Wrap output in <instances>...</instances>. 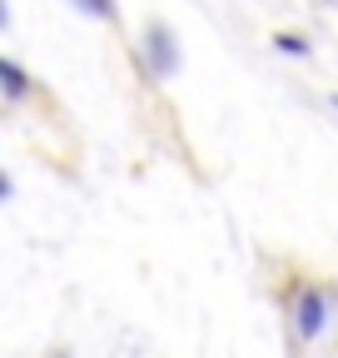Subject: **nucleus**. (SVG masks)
<instances>
[{"label":"nucleus","instance_id":"1","mask_svg":"<svg viewBox=\"0 0 338 358\" xmlns=\"http://www.w3.org/2000/svg\"><path fill=\"white\" fill-rule=\"evenodd\" d=\"M145 65H149L154 80H169L179 70V40H175V30L159 25V20H149V30H145Z\"/></svg>","mask_w":338,"mask_h":358},{"label":"nucleus","instance_id":"2","mask_svg":"<svg viewBox=\"0 0 338 358\" xmlns=\"http://www.w3.org/2000/svg\"><path fill=\"white\" fill-rule=\"evenodd\" d=\"M293 329H299V338H318L328 329V294L304 289L299 294V313H293Z\"/></svg>","mask_w":338,"mask_h":358},{"label":"nucleus","instance_id":"3","mask_svg":"<svg viewBox=\"0 0 338 358\" xmlns=\"http://www.w3.org/2000/svg\"><path fill=\"white\" fill-rule=\"evenodd\" d=\"M30 90H35V85H30L25 65H15L10 55H0V95H6L10 105H20V100L30 95Z\"/></svg>","mask_w":338,"mask_h":358},{"label":"nucleus","instance_id":"4","mask_svg":"<svg viewBox=\"0 0 338 358\" xmlns=\"http://www.w3.org/2000/svg\"><path fill=\"white\" fill-rule=\"evenodd\" d=\"M84 15H100V20H115V0H75Z\"/></svg>","mask_w":338,"mask_h":358},{"label":"nucleus","instance_id":"5","mask_svg":"<svg viewBox=\"0 0 338 358\" xmlns=\"http://www.w3.org/2000/svg\"><path fill=\"white\" fill-rule=\"evenodd\" d=\"M274 45H279L284 55H309V45H304L299 35H274Z\"/></svg>","mask_w":338,"mask_h":358},{"label":"nucleus","instance_id":"6","mask_svg":"<svg viewBox=\"0 0 338 358\" xmlns=\"http://www.w3.org/2000/svg\"><path fill=\"white\" fill-rule=\"evenodd\" d=\"M10 194H15V185H10V179H6V174H0V204H6Z\"/></svg>","mask_w":338,"mask_h":358},{"label":"nucleus","instance_id":"7","mask_svg":"<svg viewBox=\"0 0 338 358\" xmlns=\"http://www.w3.org/2000/svg\"><path fill=\"white\" fill-rule=\"evenodd\" d=\"M10 25V6H6V0H0V30H6Z\"/></svg>","mask_w":338,"mask_h":358},{"label":"nucleus","instance_id":"8","mask_svg":"<svg viewBox=\"0 0 338 358\" xmlns=\"http://www.w3.org/2000/svg\"><path fill=\"white\" fill-rule=\"evenodd\" d=\"M323 6H338V0H323Z\"/></svg>","mask_w":338,"mask_h":358},{"label":"nucleus","instance_id":"9","mask_svg":"<svg viewBox=\"0 0 338 358\" xmlns=\"http://www.w3.org/2000/svg\"><path fill=\"white\" fill-rule=\"evenodd\" d=\"M333 110H338V95H333Z\"/></svg>","mask_w":338,"mask_h":358}]
</instances>
